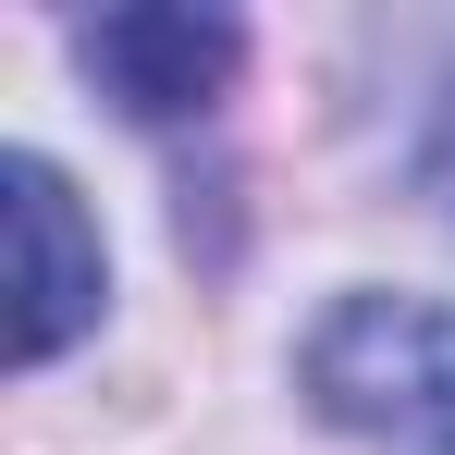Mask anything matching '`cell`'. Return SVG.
Listing matches in <instances>:
<instances>
[{"label": "cell", "mask_w": 455, "mask_h": 455, "mask_svg": "<svg viewBox=\"0 0 455 455\" xmlns=\"http://www.w3.org/2000/svg\"><path fill=\"white\" fill-rule=\"evenodd\" d=\"M296 394L370 455H455V307L443 296H332L296 345Z\"/></svg>", "instance_id": "1"}, {"label": "cell", "mask_w": 455, "mask_h": 455, "mask_svg": "<svg viewBox=\"0 0 455 455\" xmlns=\"http://www.w3.org/2000/svg\"><path fill=\"white\" fill-rule=\"evenodd\" d=\"M75 62L136 124H197L246 75V25L234 12H99V25H75Z\"/></svg>", "instance_id": "2"}, {"label": "cell", "mask_w": 455, "mask_h": 455, "mask_svg": "<svg viewBox=\"0 0 455 455\" xmlns=\"http://www.w3.org/2000/svg\"><path fill=\"white\" fill-rule=\"evenodd\" d=\"M0 185H12V246H25V283H12V357L37 370V357H62L86 320H99V283H111V259H99V234H86L75 210V185L50 172L37 148H12L0 160Z\"/></svg>", "instance_id": "3"}]
</instances>
